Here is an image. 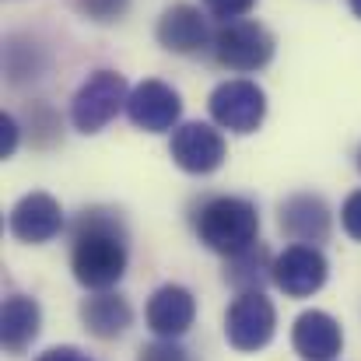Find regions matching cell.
<instances>
[{
    "instance_id": "obj_1",
    "label": "cell",
    "mask_w": 361,
    "mask_h": 361,
    "mask_svg": "<svg viewBox=\"0 0 361 361\" xmlns=\"http://www.w3.org/2000/svg\"><path fill=\"white\" fill-rule=\"evenodd\" d=\"M126 225L116 211L92 207L71 228V274L85 291L116 288L130 263Z\"/></svg>"
},
{
    "instance_id": "obj_2",
    "label": "cell",
    "mask_w": 361,
    "mask_h": 361,
    "mask_svg": "<svg viewBox=\"0 0 361 361\" xmlns=\"http://www.w3.org/2000/svg\"><path fill=\"white\" fill-rule=\"evenodd\" d=\"M193 232L211 252L235 256L259 242V211L245 197H207L193 214Z\"/></svg>"
},
{
    "instance_id": "obj_3",
    "label": "cell",
    "mask_w": 361,
    "mask_h": 361,
    "mask_svg": "<svg viewBox=\"0 0 361 361\" xmlns=\"http://www.w3.org/2000/svg\"><path fill=\"white\" fill-rule=\"evenodd\" d=\"M130 85L120 71H92L71 99V123L81 133H99L126 113Z\"/></svg>"
},
{
    "instance_id": "obj_4",
    "label": "cell",
    "mask_w": 361,
    "mask_h": 361,
    "mask_svg": "<svg viewBox=\"0 0 361 361\" xmlns=\"http://www.w3.org/2000/svg\"><path fill=\"white\" fill-rule=\"evenodd\" d=\"M211 53L221 67L239 71V74H252L263 71L274 60V35L259 25V21H221V28L214 32Z\"/></svg>"
},
{
    "instance_id": "obj_5",
    "label": "cell",
    "mask_w": 361,
    "mask_h": 361,
    "mask_svg": "<svg viewBox=\"0 0 361 361\" xmlns=\"http://www.w3.org/2000/svg\"><path fill=\"white\" fill-rule=\"evenodd\" d=\"M277 334V309L263 291H239L225 312V341L242 351H263Z\"/></svg>"
},
{
    "instance_id": "obj_6",
    "label": "cell",
    "mask_w": 361,
    "mask_h": 361,
    "mask_svg": "<svg viewBox=\"0 0 361 361\" xmlns=\"http://www.w3.org/2000/svg\"><path fill=\"white\" fill-rule=\"evenodd\" d=\"M207 109H211V120L218 123L221 130L252 133V130H259V123L267 116V92L256 81L232 78V81H221L211 92Z\"/></svg>"
},
{
    "instance_id": "obj_7",
    "label": "cell",
    "mask_w": 361,
    "mask_h": 361,
    "mask_svg": "<svg viewBox=\"0 0 361 361\" xmlns=\"http://www.w3.org/2000/svg\"><path fill=\"white\" fill-rule=\"evenodd\" d=\"M169 154L172 161L190 172V176H211L225 165L228 158V144L221 137L218 126L211 123H179L172 130V144H169Z\"/></svg>"
},
{
    "instance_id": "obj_8",
    "label": "cell",
    "mask_w": 361,
    "mask_h": 361,
    "mask_svg": "<svg viewBox=\"0 0 361 361\" xmlns=\"http://www.w3.org/2000/svg\"><path fill=\"white\" fill-rule=\"evenodd\" d=\"M330 277V263L319 245L291 242L281 256H274V284L288 298H309L316 295Z\"/></svg>"
},
{
    "instance_id": "obj_9",
    "label": "cell",
    "mask_w": 361,
    "mask_h": 361,
    "mask_svg": "<svg viewBox=\"0 0 361 361\" xmlns=\"http://www.w3.org/2000/svg\"><path fill=\"white\" fill-rule=\"evenodd\" d=\"M183 116V99L172 85L158 81V78H147L140 81L137 88H130V99H126V120L133 123L137 130H147V133H172L179 126Z\"/></svg>"
},
{
    "instance_id": "obj_10",
    "label": "cell",
    "mask_w": 361,
    "mask_h": 361,
    "mask_svg": "<svg viewBox=\"0 0 361 361\" xmlns=\"http://www.w3.org/2000/svg\"><path fill=\"white\" fill-rule=\"evenodd\" d=\"M7 228H11L14 239L28 242V245L53 242L63 232V207H60V200L49 197V193H25V197L11 207Z\"/></svg>"
},
{
    "instance_id": "obj_11",
    "label": "cell",
    "mask_w": 361,
    "mask_h": 361,
    "mask_svg": "<svg viewBox=\"0 0 361 361\" xmlns=\"http://www.w3.org/2000/svg\"><path fill=\"white\" fill-rule=\"evenodd\" d=\"M154 35L169 53H179V56H193L200 49H211V42H214V32H211L204 11L193 4H172L158 18Z\"/></svg>"
},
{
    "instance_id": "obj_12",
    "label": "cell",
    "mask_w": 361,
    "mask_h": 361,
    "mask_svg": "<svg viewBox=\"0 0 361 361\" xmlns=\"http://www.w3.org/2000/svg\"><path fill=\"white\" fill-rule=\"evenodd\" d=\"M144 316H147V326H151L154 337H176L179 341L197 319V298L183 284H161L147 298Z\"/></svg>"
},
{
    "instance_id": "obj_13",
    "label": "cell",
    "mask_w": 361,
    "mask_h": 361,
    "mask_svg": "<svg viewBox=\"0 0 361 361\" xmlns=\"http://www.w3.org/2000/svg\"><path fill=\"white\" fill-rule=\"evenodd\" d=\"M281 232L291 242H305V245H319L330 239L334 228V214L326 207L323 197L316 193H295L281 204Z\"/></svg>"
},
{
    "instance_id": "obj_14",
    "label": "cell",
    "mask_w": 361,
    "mask_h": 361,
    "mask_svg": "<svg viewBox=\"0 0 361 361\" xmlns=\"http://www.w3.org/2000/svg\"><path fill=\"white\" fill-rule=\"evenodd\" d=\"M291 348L302 361H334L344 348V330L330 312L309 309L291 326Z\"/></svg>"
},
{
    "instance_id": "obj_15",
    "label": "cell",
    "mask_w": 361,
    "mask_h": 361,
    "mask_svg": "<svg viewBox=\"0 0 361 361\" xmlns=\"http://www.w3.org/2000/svg\"><path fill=\"white\" fill-rule=\"evenodd\" d=\"M85 330L99 341H116L130 330L133 323V309L130 302L123 298L120 291H92L88 298H81V309H78Z\"/></svg>"
},
{
    "instance_id": "obj_16",
    "label": "cell",
    "mask_w": 361,
    "mask_h": 361,
    "mask_svg": "<svg viewBox=\"0 0 361 361\" xmlns=\"http://www.w3.org/2000/svg\"><path fill=\"white\" fill-rule=\"evenodd\" d=\"M42 330V309L32 295H7L0 309V341L7 355H21L32 348V341Z\"/></svg>"
},
{
    "instance_id": "obj_17",
    "label": "cell",
    "mask_w": 361,
    "mask_h": 361,
    "mask_svg": "<svg viewBox=\"0 0 361 361\" xmlns=\"http://www.w3.org/2000/svg\"><path fill=\"white\" fill-rule=\"evenodd\" d=\"M274 281V259L263 242H252L235 256H225V284L235 291H263V284Z\"/></svg>"
},
{
    "instance_id": "obj_18",
    "label": "cell",
    "mask_w": 361,
    "mask_h": 361,
    "mask_svg": "<svg viewBox=\"0 0 361 361\" xmlns=\"http://www.w3.org/2000/svg\"><path fill=\"white\" fill-rule=\"evenodd\" d=\"M7 78L14 81V85H21V81H28V78H39L42 71H46V56H42V49L35 46V42H21V39H11L7 42Z\"/></svg>"
},
{
    "instance_id": "obj_19",
    "label": "cell",
    "mask_w": 361,
    "mask_h": 361,
    "mask_svg": "<svg viewBox=\"0 0 361 361\" xmlns=\"http://www.w3.org/2000/svg\"><path fill=\"white\" fill-rule=\"evenodd\" d=\"M74 7L85 18H92L99 25H109V21H120L123 14L130 11V0H74Z\"/></svg>"
},
{
    "instance_id": "obj_20",
    "label": "cell",
    "mask_w": 361,
    "mask_h": 361,
    "mask_svg": "<svg viewBox=\"0 0 361 361\" xmlns=\"http://www.w3.org/2000/svg\"><path fill=\"white\" fill-rule=\"evenodd\" d=\"M137 361H190V351L176 337H158V341L140 348Z\"/></svg>"
},
{
    "instance_id": "obj_21",
    "label": "cell",
    "mask_w": 361,
    "mask_h": 361,
    "mask_svg": "<svg viewBox=\"0 0 361 361\" xmlns=\"http://www.w3.org/2000/svg\"><path fill=\"white\" fill-rule=\"evenodd\" d=\"M204 7H207V14H214L221 21H239L256 7V0H204Z\"/></svg>"
},
{
    "instance_id": "obj_22",
    "label": "cell",
    "mask_w": 361,
    "mask_h": 361,
    "mask_svg": "<svg viewBox=\"0 0 361 361\" xmlns=\"http://www.w3.org/2000/svg\"><path fill=\"white\" fill-rule=\"evenodd\" d=\"M341 225L355 242H361V190H355L341 207Z\"/></svg>"
},
{
    "instance_id": "obj_23",
    "label": "cell",
    "mask_w": 361,
    "mask_h": 361,
    "mask_svg": "<svg viewBox=\"0 0 361 361\" xmlns=\"http://www.w3.org/2000/svg\"><path fill=\"white\" fill-rule=\"evenodd\" d=\"M18 133H21L18 120H14L11 113H4V116H0V154H4V158H11V154L18 151Z\"/></svg>"
},
{
    "instance_id": "obj_24",
    "label": "cell",
    "mask_w": 361,
    "mask_h": 361,
    "mask_svg": "<svg viewBox=\"0 0 361 361\" xmlns=\"http://www.w3.org/2000/svg\"><path fill=\"white\" fill-rule=\"evenodd\" d=\"M35 361H95L92 355H85L81 348H71V344H60V348H49L42 351Z\"/></svg>"
},
{
    "instance_id": "obj_25",
    "label": "cell",
    "mask_w": 361,
    "mask_h": 361,
    "mask_svg": "<svg viewBox=\"0 0 361 361\" xmlns=\"http://www.w3.org/2000/svg\"><path fill=\"white\" fill-rule=\"evenodd\" d=\"M348 4H351V11H355V14L361 18V0H348Z\"/></svg>"
},
{
    "instance_id": "obj_26",
    "label": "cell",
    "mask_w": 361,
    "mask_h": 361,
    "mask_svg": "<svg viewBox=\"0 0 361 361\" xmlns=\"http://www.w3.org/2000/svg\"><path fill=\"white\" fill-rule=\"evenodd\" d=\"M358 172H361V147H358Z\"/></svg>"
}]
</instances>
